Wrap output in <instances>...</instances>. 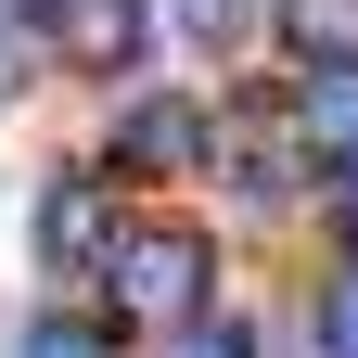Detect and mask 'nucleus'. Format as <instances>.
<instances>
[{
  "instance_id": "3",
  "label": "nucleus",
  "mask_w": 358,
  "mask_h": 358,
  "mask_svg": "<svg viewBox=\"0 0 358 358\" xmlns=\"http://www.w3.org/2000/svg\"><path fill=\"white\" fill-rule=\"evenodd\" d=\"M205 115L192 90H115V115H103V179H205Z\"/></svg>"
},
{
  "instance_id": "7",
  "label": "nucleus",
  "mask_w": 358,
  "mask_h": 358,
  "mask_svg": "<svg viewBox=\"0 0 358 358\" xmlns=\"http://www.w3.org/2000/svg\"><path fill=\"white\" fill-rule=\"evenodd\" d=\"M166 26L192 52H243V38H268V0H166Z\"/></svg>"
},
{
  "instance_id": "2",
  "label": "nucleus",
  "mask_w": 358,
  "mask_h": 358,
  "mask_svg": "<svg viewBox=\"0 0 358 358\" xmlns=\"http://www.w3.org/2000/svg\"><path fill=\"white\" fill-rule=\"evenodd\" d=\"M38 52H52L64 77H90V90H141V64H154V0H38Z\"/></svg>"
},
{
  "instance_id": "8",
  "label": "nucleus",
  "mask_w": 358,
  "mask_h": 358,
  "mask_svg": "<svg viewBox=\"0 0 358 358\" xmlns=\"http://www.w3.org/2000/svg\"><path fill=\"white\" fill-rule=\"evenodd\" d=\"M13 358H115V333H103V320H52V307H38V320H13Z\"/></svg>"
},
{
  "instance_id": "10",
  "label": "nucleus",
  "mask_w": 358,
  "mask_h": 358,
  "mask_svg": "<svg viewBox=\"0 0 358 358\" xmlns=\"http://www.w3.org/2000/svg\"><path fill=\"white\" fill-rule=\"evenodd\" d=\"M154 358H268V345H256V320H192V333H166Z\"/></svg>"
},
{
  "instance_id": "6",
  "label": "nucleus",
  "mask_w": 358,
  "mask_h": 358,
  "mask_svg": "<svg viewBox=\"0 0 358 358\" xmlns=\"http://www.w3.org/2000/svg\"><path fill=\"white\" fill-rule=\"evenodd\" d=\"M268 52H282V77L358 64V0H268Z\"/></svg>"
},
{
  "instance_id": "1",
  "label": "nucleus",
  "mask_w": 358,
  "mask_h": 358,
  "mask_svg": "<svg viewBox=\"0 0 358 358\" xmlns=\"http://www.w3.org/2000/svg\"><path fill=\"white\" fill-rule=\"evenodd\" d=\"M103 333L115 345H166V333H192L217 320V231L205 217H179V205H128V231L103 256Z\"/></svg>"
},
{
  "instance_id": "4",
  "label": "nucleus",
  "mask_w": 358,
  "mask_h": 358,
  "mask_svg": "<svg viewBox=\"0 0 358 358\" xmlns=\"http://www.w3.org/2000/svg\"><path fill=\"white\" fill-rule=\"evenodd\" d=\"M115 231H128V205H115V179H103V166L38 179V268H52V282H103Z\"/></svg>"
},
{
  "instance_id": "9",
  "label": "nucleus",
  "mask_w": 358,
  "mask_h": 358,
  "mask_svg": "<svg viewBox=\"0 0 358 358\" xmlns=\"http://www.w3.org/2000/svg\"><path fill=\"white\" fill-rule=\"evenodd\" d=\"M307 345H320V358H358V256H333V282H320V320H307Z\"/></svg>"
},
{
  "instance_id": "11",
  "label": "nucleus",
  "mask_w": 358,
  "mask_h": 358,
  "mask_svg": "<svg viewBox=\"0 0 358 358\" xmlns=\"http://www.w3.org/2000/svg\"><path fill=\"white\" fill-rule=\"evenodd\" d=\"M333 256H358V179L333 192Z\"/></svg>"
},
{
  "instance_id": "5",
  "label": "nucleus",
  "mask_w": 358,
  "mask_h": 358,
  "mask_svg": "<svg viewBox=\"0 0 358 358\" xmlns=\"http://www.w3.org/2000/svg\"><path fill=\"white\" fill-rule=\"evenodd\" d=\"M282 115H294V154H307V192H345V179H358V64H320V77H282Z\"/></svg>"
}]
</instances>
